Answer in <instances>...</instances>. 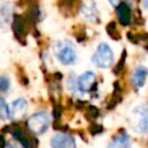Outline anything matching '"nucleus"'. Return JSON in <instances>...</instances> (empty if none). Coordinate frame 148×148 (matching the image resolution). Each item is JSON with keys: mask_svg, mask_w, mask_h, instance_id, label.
Wrapping results in <instances>:
<instances>
[{"mask_svg": "<svg viewBox=\"0 0 148 148\" xmlns=\"http://www.w3.org/2000/svg\"><path fill=\"white\" fill-rule=\"evenodd\" d=\"M91 134H98V133H102L103 132V126L98 125V124H94L91 126Z\"/></svg>", "mask_w": 148, "mask_h": 148, "instance_id": "nucleus-19", "label": "nucleus"}, {"mask_svg": "<svg viewBox=\"0 0 148 148\" xmlns=\"http://www.w3.org/2000/svg\"><path fill=\"white\" fill-rule=\"evenodd\" d=\"M10 81L7 76H0V92H5L9 89Z\"/></svg>", "mask_w": 148, "mask_h": 148, "instance_id": "nucleus-16", "label": "nucleus"}, {"mask_svg": "<svg viewBox=\"0 0 148 148\" xmlns=\"http://www.w3.org/2000/svg\"><path fill=\"white\" fill-rule=\"evenodd\" d=\"M125 59H126V51H124V52H123V56H121V60H119V62H118L117 67L114 68V73H118L119 71H121V69H123V67H124V64H125Z\"/></svg>", "mask_w": 148, "mask_h": 148, "instance_id": "nucleus-18", "label": "nucleus"}, {"mask_svg": "<svg viewBox=\"0 0 148 148\" xmlns=\"http://www.w3.org/2000/svg\"><path fill=\"white\" fill-rule=\"evenodd\" d=\"M49 126H50V116L44 111L31 114L27 120V127L29 132L36 135H40L45 133Z\"/></svg>", "mask_w": 148, "mask_h": 148, "instance_id": "nucleus-2", "label": "nucleus"}, {"mask_svg": "<svg viewBox=\"0 0 148 148\" xmlns=\"http://www.w3.org/2000/svg\"><path fill=\"white\" fill-rule=\"evenodd\" d=\"M106 31H108V34H109L113 39L120 38L119 30H118V28H117V25H116L114 22H110V23L106 25Z\"/></svg>", "mask_w": 148, "mask_h": 148, "instance_id": "nucleus-13", "label": "nucleus"}, {"mask_svg": "<svg viewBox=\"0 0 148 148\" xmlns=\"http://www.w3.org/2000/svg\"><path fill=\"white\" fill-rule=\"evenodd\" d=\"M27 110H28L27 99L17 98L12 103L10 109H8V118H10L14 121H18L24 117V114L27 113Z\"/></svg>", "mask_w": 148, "mask_h": 148, "instance_id": "nucleus-5", "label": "nucleus"}, {"mask_svg": "<svg viewBox=\"0 0 148 148\" xmlns=\"http://www.w3.org/2000/svg\"><path fill=\"white\" fill-rule=\"evenodd\" d=\"M6 147V140L3 138L2 134H0V148H5Z\"/></svg>", "mask_w": 148, "mask_h": 148, "instance_id": "nucleus-20", "label": "nucleus"}, {"mask_svg": "<svg viewBox=\"0 0 148 148\" xmlns=\"http://www.w3.org/2000/svg\"><path fill=\"white\" fill-rule=\"evenodd\" d=\"M97 114H98V110H97L95 106L89 105V106L86 109V117H87L88 119L92 120V119H95V118L97 117Z\"/></svg>", "mask_w": 148, "mask_h": 148, "instance_id": "nucleus-15", "label": "nucleus"}, {"mask_svg": "<svg viewBox=\"0 0 148 148\" xmlns=\"http://www.w3.org/2000/svg\"><path fill=\"white\" fill-rule=\"evenodd\" d=\"M28 23H29V20L24 15H18V16H15L14 17V21H13V30H14V34H15V36L17 38H21L25 34Z\"/></svg>", "mask_w": 148, "mask_h": 148, "instance_id": "nucleus-9", "label": "nucleus"}, {"mask_svg": "<svg viewBox=\"0 0 148 148\" xmlns=\"http://www.w3.org/2000/svg\"><path fill=\"white\" fill-rule=\"evenodd\" d=\"M92 62L101 68H108L113 64V52L106 43H101L91 58Z\"/></svg>", "mask_w": 148, "mask_h": 148, "instance_id": "nucleus-3", "label": "nucleus"}, {"mask_svg": "<svg viewBox=\"0 0 148 148\" xmlns=\"http://www.w3.org/2000/svg\"><path fill=\"white\" fill-rule=\"evenodd\" d=\"M6 145H7V148H23V146L14 138L10 139L8 142H6Z\"/></svg>", "mask_w": 148, "mask_h": 148, "instance_id": "nucleus-17", "label": "nucleus"}, {"mask_svg": "<svg viewBox=\"0 0 148 148\" xmlns=\"http://www.w3.org/2000/svg\"><path fill=\"white\" fill-rule=\"evenodd\" d=\"M131 142V136L126 132L118 133L108 145V148H127Z\"/></svg>", "mask_w": 148, "mask_h": 148, "instance_id": "nucleus-10", "label": "nucleus"}, {"mask_svg": "<svg viewBox=\"0 0 148 148\" xmlns=\"http://www.w3.org/2000/svg\"><path fill=\"white\" fill-rule=\"evenodd\" d=\"M116 13H117L119 22L123 25H128L132 22V10H131V7L126 2L124 1L118 2L116 7Z\"/></svg>", "mask_w": 148, "mask_h": 148, "instance_id": "nucleus-8", "label": "nucleus"}, {"mask_svg": "<svg viewBox=\"0 0 148 148\" xmlns=\"http://www.w3.org/2000/svg\"><path fill=\"white\" fill-rule=\"evenodd\" d=\"M0 118L6 120L8 119V106L3 98L0 97Z\"/></svg>", "mask_w": 148, "mask_h": 148, "instance_id": "nucleus-14", "label": "nucleus"}, {"mask_svg": "<svg viewBox=\"0 0 148 148\" xmlns=\"http://www.w3.org/2000/svg\"><path fill=\"white\" fill-rule=\"evenodd\" d=\"M80 10H81L82 16L84 18H87L88 21H91V22H97L98 21V12L96 9L95 3H92V2L83 3Z\"/></svg>", "mask_w": 148, "mask_h": 148, "instance_id": "nucleus-11", "label": "nucleus"}, {"mask_svg": "<svg viewBox=\"0 0 148 148\" xmlns=\"http://www.w3.org/2000/svg\"><path fill=\"white\" fill-rule=\"evenodd\" d=\"M95 81H96V76L95 73L91 71H87L84 72L76 81V88L82 91V92H90L94 89L95 86Z\"/></svg>", "mask_w": 148, "mask_h": 148, "instance_id": "nucleus-6", "label": "nucleus"}, {"mask_svg": "<svg viewBox=\"0 0 148 148\" xmlns=\"http://www.w3.org/2000/svg\"><path fill=\"white\" fill-rule=\"evenodd\" d=\"M147 68L145 66H139L135 68L133 75H132V82L135 87L140 88L146 83V79H147Z\"/></svg>", "mask_w": 148, "mask_h": 148, "instance_id": "nucleus-12", "label": "nucleus"}, {"mask_svg": "<svg viewBox=\"0 0 148 148\" xmlns=\"http://www.w3.org/2000/svg\"><path fill=\"white\" fill-rule=\"evenodd\" d=\"M54 53L58 60L66 66L73 65L76 60V52L73 43L68 39H61L54 45Z\"/></svg>", "mask_w": 148, "mask_h": 148, "instance_id": "nucleus-1", "label": "nucleus"}, {"mask_svg": "<svg viewBox=\"0 0 148 148\" xmlns=\"http://www.w3.org/2000/svg\"><path fill=\"white\" fill-rule=\"evenodd\" d=\"M147 106L145 104H140L133 109L131 116V125L132 127L140 133H146L147 131Z\"/></svg>", "mask_w": 148, "mask_h": 148, "instance_id": "nucleus-4", "label": "nucleus"}, {"mask_svg": "<svg viewBox=\"0 0 148 148\" xmlns=\"http://www.w3.org/2000/svg\"><path fill=\"white\" fill-rule=\"evenodd\" d=\"M51 146L52 148H76L75 139L66 133L56 134L51 139Z\"/></svg>", "mask_w": 148, "mask_h": 148, "instance_id": "nucleus-7", "label": "nucleus"}]
</instances>
